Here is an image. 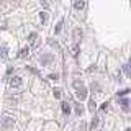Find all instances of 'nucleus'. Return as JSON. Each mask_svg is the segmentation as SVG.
<instances>
[{
  "label": "nucleus",
  "instance_id": "f257e3e1",
  "mask_svg": "<svg viewBox=\"0 0 131 131\" xmlns=\"http://www.w3.org/2000/svg\"><path fill=\"white\" fill-rule=\"evenodd\" d=\"M10 85H12V87H20V85H21V79H20V77H12Z\"/></svg>",
  "mask_w": 131,
  "mask_h": 131
},
{
  "label": "nucleus",
  "instance_id": "f03ea898",
  "mask_svg": "<svg viewBox=\"0 0 131 131\" xmlns=\"http://www.w3.org/2000/svg\"><path fill=\"white\" fill-rule=\"evenodd\" d=\"M84 7H85L84 2H75V3H74V8H75V10H80V8H84Z\"/></svg>",
  "mask_w": 131,
  "mask_h": 131
},
{
  "label": "nucleus",
  "instance_id": "7ed1b4c3",
  "mask_svg": "<svg viewBox=\"0 0 131 131\" xmlns=\"http://www.w3.org/2000/svg\"><path fill=\"white\" fill-rule=\"evenodd\" d=\"M62 111H64V113H67V115H69V113H70V106H69V103H62Z\"/></svg>",
  "mask_w": 131,
  "mask_h": 131
},
{
  "label": "nucleus",
  "instance_id": "20e7f679",
  "mask_svg": "<svg viewBox=\"0 0 131 131\" xmlns=\"http://www.w3.org/2000/svg\"><path fill=\"white\" fill-rule=\"evenodd\" d=\"M121 106H123V110H125V111H128V100H126V98H123V100H121Z\"/></svg>",
  "mask_w": 131,
  "mask_h": 131
},
{
  "label": "nucleus",
  "instance_id": "39448f33",
  "mask_svg": "<svg viewBox=\"0 0 131 131\" xmlns=\"http://www.w3.org/2000/svg\"><path fill=\"white\" fill-rule=\"evenodd\" d=\"M39 18H41V23H46V20H48V15H46L44 12H41V15H39Z\"/></svg>",
  "mask_w": 131,
  "mask_h": 131
},
{
  "label": "nucleus",
  "instance_id": "423d86ee",
  "mask_svg": "<svg viewBox=\"0 0 131 131\" xmlns=\"http://www.w3.org/2000/svg\"><path fill=\"white\" fill-rule=\"evenodd\" d=\"M0 56H2V57H7V48H5V46L0 48Z\"/></svg>",
  "mask_w": 131,
  "mask_h": 131
},
{
  "label": "nucleus",
  "instance_id": "0eeeda50",
  "mask_svg": "<svg viewBox=\"0 0 131 131\" xmlns=\"http://www.w3.org/2000/svg\"><path fill=\"white\" fill-rule=\"evenodd\" d=\"M61 28H62V20L56 25V30H54V33H59V31H61Z\"/></svg>",
  "mask_w": 131,
  "mask_h": 131
},
{
  "label": "nucleus",
  "instance_id": "6e6552de",
  "mask_svg": "<svg viewBox=\"0 0 131 131\" xmlns=\"http://www.w3.org/2000/svg\"><path fill=\"white\" fill-rule=\"evenodd\" d=\"M30 49L28 48H25V49H21V53H20V57H23V56H26V53H28Z\"/></svg>",
  "mask_w": 131,
  "mask_h": 131
}]
</instances>
